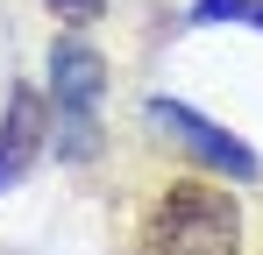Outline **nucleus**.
Instances as JSON below:
<instances>
[{
	"instance_id": "1",
	"label": "nucleus",
	"mask_w": 263,
	"mask_h": 255,
	"mask_svg": "<svg viewBox=\"0 0 263 255\" xmlns=\"http://www.w3.org/2000/svg\"><path fill=\"white\" fill-rule=\"evenodd\" d=\"M235 248H242V213L214 184H171L142 227V255H235Z\"/></svg>"
},
{
	"instance_id": "2",
	"label": "nucleus",
	"mask_w": 263,
	"mask_h": 255,
	"mask_svg": "<svg viewBox=\"0 0 263 255\" xmlns=\"http://www.w3.org/2000/svg\"><path fill=\"white\" fill-rule=\"evenodd\" d=\"M50 71H57V107H64V121H71V156L86 149V128H92V107H100V85H107V71H100V50H86V42H57V57H50Z\"/></svg>"
},
{
	"instance_id": "3",
	"label": "nucleus",
	"mask_w": 263,
	"mask_h": 255,
	"mask_svg": "<svg viewBox=\"0 0 263 255\" xmlns=\"http://www.w3.org/2000/svg\"><path fill=\"white\" fill-rule=\"evenodd\" d=\"M149 114H157V121L171 128V135L185 142V149H192V156H199V163H214L220 177H256V156H249V149H242L235 135H220L214 121H199L192 107H178V99H157Z\"/></svg>"
},
{
	"instance_id": "4",
	"label": "nucleus",
	"mask_w": 263,
	"mask_h": 255,
	"mask_svg": "<svg viewBox=\"0 0 263 255\" xmlns=\"http://www.w3.org/2000/svg\"><path fill=\"white\" fill-rule=\"evenodd\" d=\"M43 135H50V114H43V99H36L29 85H14V92H7V114H0V192H7V184H14L22 170L36 163Z\"/></svg>"
},
{
	"instance_id": "5",
	"label": "nucleus",
	"mask_w": 263,
	"mask_h": 255,
	"mask_svg": "<svg viewBox=\"0 0 263 255\" xmlns=\"http://www.w3.org/2000/svg\"><path fill=\"white\" fill-rule=\"evenodd\" d=\"M192 14H199V22H256L263 29V0H199Z\"/></svg>"
},
{
	"instance_id": "6",
	"label": "nucleus",
	"mask_w": 263,
	"mask_h": 255,
	"mask_svg": "<svg viewBox=\"0 0 263 255\" xmlns=\"http://www.w3.org/2000/svg\"><path fill=\"white\" fill-rule=\"evenodd\" d=\"M50 7H57V14H100L107 0H50Z\"/></svg>"
}]
</instances>
